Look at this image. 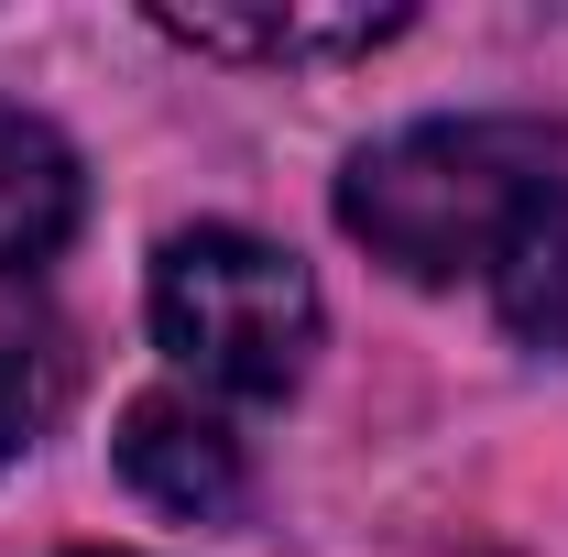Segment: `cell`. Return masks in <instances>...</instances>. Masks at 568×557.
<instances>
[{"label":"cell","instance_id":"cell-4","mask_svg":"<svg viewBox=\"0 0 568 557\" xmlns=\"http://www.w3.org/2000/svg\"><path fill=\"white\" fill-rule=\"evenodd\" d=\"M77 230V153L33 110L0 99V274H33L55 263Z\"/></svg>","mask_w":568,"mask_h":557},{"label":"cell","instance_id":"cell-2","mask_svg":"<svg viewBox=\"0 0 568 557\" xmlns=\"http://www.w3.org/2000/svg\"><path fill=\"white\" fill-rule=\"evenodd\" d=\"M153 340L219 394H284L317 350V284L252 230H175L153 263Z\"/></svg>","mask_w":568,"mask_h":557},{"label":"cell","instance_id":"cell-6","mask_svg":"<svg viewBox=\"0 0 568 557\" xmlns=\"http://www.w3.org/2000/svg\"><path fill=\"white\" fill-rule=\"evenodd\" d=\"M493 306H503V328H514L525 350H558L568 361V198H547V209L503 241Z\"/></svg>","mask_w":568,"mask_h":557},{"label":"cell","instance_id":"cell-7","mask_svg":"<svg viewBox=\"0 0 568 557\" xmlns=\"http://www.w3.org/2000/svg\"><path fill=\"white\" fill-rule=\"evenodd\" d=\"M67 328L55 317H33V306H0V459H22L44 426L67 416Z\"/></svg>","mask_w":568,"mask_h":557},{"label":"cell","instance_id":"cell-5","mask_svg":"<svg viewBox=\"0 0 568 557\" xmlns=\"http://www.w3.org/2000/svg\"><path fill=\"white\" fill-rule=\"evenodd\" d=\"M153 22L209 55H372L405 33V11H153Z\"/></svg>","mask_w":568,"mask_h":557},{"label":"cell","instance_id":"cell-1","mask_svg":"<svg viewBox=\"0 0 568 557\" xmlns=\"http://www.w3.org/2000/svg\"><path fill=\"white\" fill-rule=\"evenodd\" d=\"M558 198V132L547 121H416V132L351 153L339 230L372 241V263L416 284L493 274L503 241Z\"/></svg>","mask_w":568,"mask_h":557},{"label":"cell","instance_id":"cell-3","mask_svg":"<svg viewBox=\"0 0 568 557\" xmlns=\"http://www.w3.org/2000/svg\"><path fill=\"white\" fill-rule=\"evenodd\" d=\"M121 482H132L153 514L219 525V514H241L252 459H241V437H230L197 394H142L132 416H121Z\"/></svg>","mask_w":568,"mask_h":557}]
</instances>
